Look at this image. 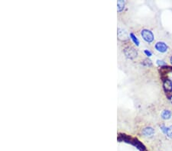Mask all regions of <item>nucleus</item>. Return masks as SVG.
<instances>
[{"instance_id":"4","label":"nucleus","mask_w":172,"mask_h":151,"mask_svg":"<svg viewBox=\"0 0 172 151\" xmlns=\"http://www.w3.org/2000/svg\"><path fill=\"white\" fill-rule=\"evenodd\" d=\"M163 86L165 90L167 92H172V81L169 79H166L164 80V83H163Z\"/></svg>"},{"instance_id":"9","label":"nucleus","mask_w":172,"mask_h":151,"mask_svg":"<svg viewBox=\"0 0 172 151\" xmlns=\"http://www.w3.org/2000/svg\"><path fill=\"white\" fill-rule=\"evenodd\" d=\"M124 2L123 1H119L118 2V11L119 12H121L122 10V9H123L124 7Z\"/></svg>"},{"instance_id":"7","label":"nucleus","mask_w":172,"mask_h":151,"mask_svg":"<svg viewBox=\"0 0 172 151\" xmlns=\"http://www.w3.org/2000/svg\"><path fill=\"white\" fill-rule=\"evenodd\" d=\"M130 37L131 39L133 40V41L134 42V44H135L136 46H139V39L137 38V37H135V35L133 34V33H131L130 34Z\"/></svg>"},{"instance_id":"10","label":"nucleus","mask_w":172,"mask_h":151,"mask_svg":"<svg viewBox=\"0 0 172 151\" xmlns=\"http://www.w3.org/2000/svg\"><path fill=\"white\" fill-rule=\"evenodd\" d=\"M157 63L159 66H161V67H162L163 66H167V63L164 62L163 61H157Z\"/></svg>"},{"instance_id":"1","label":"nucleus","mask_w":172,"mask_h":151,"mask_svg":"<svg viewBox=\"0 0 172 151\" xmlns=\"http://www.w3.org/2000/svg\"><path fill=\"white\" fill-rule=\"evenodd\" d=\"M141 35H142V38L146 42L149 43V44L153 41L154 39H155L153 33L151 32L150 30H148V29H143L141 31Z\"/></svg>"},{"instance_id":"8","label":"nucleus","mask_w":172,"mask_h":151,"mask_svg":"<svg viewBox=\"0 0 172 151\" xmlns=\"http://www.w3.org/2000/svg\"><path fill=\"white\" fill-rule=\"evenodd\" d=\"M165 134L167 135L168 137H170V138H172V125L170 126L169 128H167V132H166Z\"/></svg>"},{"instance_id":"11","label":"nucleus","mask_w":172,"mask_h":151,"mask_svg":"<svg viewBox=\"0 0 172 151\" xmlns=\"http://www.w3.org/2000/svg\"><path fill=\"white\" fill-rule=\"evenodd\" d=\"M144 53L145 54H146V56H148L149 57H151V55H152V53H151V51H148V50H145L144 51Z\"/></svg>"},{"instance_id":"12","label":"nucleus","mask_w":172,"mask_h":151,"mask_svg":"<svg viewBox=\"0 0 172 151\" xmlns=\"http://www.w3.org/2000/svg\"><path fill=\"white\" fill-rule=\"evenodd\" d=\"M170 61H171V64H172V56H171V59H170Z\"/></svg>"},{"instance_id":"5","label":"nucleus","mask_w":172,"mask_h":151,"mask_svg":"<svg viewBox=\"0 0 172 151\" xmlns=\"http://www.w3.org/2000/svg\"><path fill=\"white\" fill-rule=\"evenodd\" d=\"M142 134L145 137H152L155 134V130L151 127L145 128L142 130Z\"/></svg>"},{"instance_id":"2","label":"nucleus","mask_w":172,"mask_h":151,"mask_svg":"<svg viewBox=\"0 0 172 151\" xmlns=\"http://www.w3.org/2000/svg\"><path fill=\"white\" fill-rule=\"evenodd\" d=\"M155 48L157 51L160 52V53H165L168 51V47L165 42H157L155 45Z\"/></svg>"},{"instance_id":"3","label":"nucleus","mask_w":172,"mask_h":151,"mask_svg":"<svg viewBox=\"0 0 172 151\" xmlns=\"http://www.w3.org/2000/svg\"><path fill=\"white\" fill-rule=\"evenodd\" d=\"M125 54L126 57L128 58L133 59L135 57H137V51L135 48H133L132 47H128L125 49Z\"/></svg>"},{"instance_id":"6","label":"nucleus","mask_w":172,"mask_h":151,"mask_svg":"<svg viewBox=\"0 0 172 151\" xmlns=\"http://www.w3.org/2000/svg\"><path fill=\"white\" fill-rule=\"evenodd\" d=\"M172 113L171 111L169 110H164L162 112H161V116L162 118L164 120H168L171 118Z\"/></svg>"}]
</instances>
